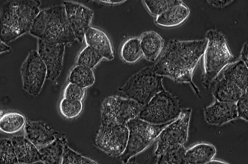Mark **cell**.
Returning <instances> with one entry per match:
<instances>
[{"instance_id":"1","label":"cell","mask_w":248,"mask_h":164,"mask_svg":"<svg viewBox=\"0 0 248 164\" xmlns=\"http://www.w3.org/2000/svg\"><path fill=\"white\" fill-rule=\"evenodd\" d=\"M207 44L206 38L172 40L153 67L158 75L169 77L178 83H190L195 93L199 95V90L193 82V77Z\"/></svg>"},{"instance_id":"2","label":"cell","mask_w":248,"mask_h":164,"mask_svg":"<svg viewBox=\"0 0 248 164\" xmlns=\"http://www.w3.org/2000/svg\"><path fill=\"white\" fill-rule=\"evenodd\" d=\"M41 3L37 0L0 1V40L8 43L30 32Z\"/></svg>"},{"instance_id":"3","label":"cell","mask_w":248,"mask_h":164,"mask_svg":"<svg viewBox=\"0 0 248 164\" xmlns=\"http://www.w3.org/2000/svg\"><path fill=\"white\" fill-rule=\"evenodd\" d=\"M30 32L39 39L51 43L66 44L76 39L68 22L64 5L40 11Z\"/></svg>"},{"instance_id":"4","label":"cell","mask_w":248,"mask_h":164,"mask_svg":"<svg viewBox=\"0 0 248 164\" xmlns=\"http://www.w3.org/2000/svg\"><path fill=\"white\" fill-rule=\"evenodd\" d=\"M205 36L207 44L204 54V72L202 83L207 88L225 67L236 61L224 34L215 29H210Z\"/></svg>"},{"instance_id":"5","label":"cell","mask_w":248,"mask_h":164,"mask_svg":"<svg viewBox=\"0 0 248 164\" xmlns=\"http://www.w3.org/2000/svg\"><path fill=\"white\" fill-rule=\"evenodd\" d=\"M163 78L155 72L152 66L146 67L132 76L119 88L122 94L119 96L133 100L143 106L156 94L165 90Z\"/></svg>"},{"instance_id":"6","label":"cell","mask_w":248,"mask_h":164,"mask_svg":"<svg viewBox=\"0 0 248 164\" xmlns=\"http://www.w3.org/2000/svg\"><path fill=\"white\" fill-rule=\"evenodd\" d=\"M173 121L161 125H153L138 116L129 121L126 124L129 130L127 145L123 152L119 156L121 161L124 163H127L131 158L151 144L162 131Z\"/></svg>"},{"instance_id":"7","label":"cell","mask_w":248,"mask_h":164,"mask_svg":"<svg viewBox=\"0 0 248 164\" xmlns=\"http://www.w3.org/2000/svg\"><path fill=\"white\" fill-rule=\"evenodd\" d=\"M182 110L177 97L165 89L142 106L138 116L151 124L161 125L175 120Z\"/></svg>"},{"instance_id":"8","label":"cell","mask_w":248,"mask_h":164,"mask_svg":"<svg viewBox=\"0 0 248 164\" xmlns=\"http://www.w3.org/2000/svg\"><path fill=\"white\" fill-rule=\"evenodd\" d=\"M142 106L131 99L117 95L108 97L101 106V125L126 124L138 116Z\"/></svg>"},{"instance_id":"9","label":"cell","mask_w":248,"mask_h":164,"mask_svg":"<svg viewBox=\"0 0 248 164\" xmlns=\"http://www.w3.org/2000/svg\"><path fill=\"white\" fill-rule=\"evenodd\" d=\"M191 111L190 108L182 109L179 117L162 131L157 138L156 155L159 156L173 146L185 143Z\"/></svg>"},{"instance_id":"10","label":"cell","mask_w":248,"mask_h":164,"mask_svg":"<svg viewBox=\"0 0 248 164\" xmlns=\"http://www.w3.org/2000/svg\"><path fill=\"white\" fill-rule=\"evenodd\" d=\"M20 72L24 89L32 96L38 95L47 76V70L37 51L29 52L22 65Z\"/></svg>"},{"instance_id":"11","label":"cell","mask_w":248,"mask_h":164,"mask_svg":"<svg viewBox=\"0 0 248 164\" xmlns=\"http://www.w3.org/2000/svg\"><path fill=\"white\" fill-rule=\"evenodd\" d=\"M129 136L126 124L101 126L95 143L99 149L115 157L119 156L125 150Z\"/></svg>"},{"instance_id":"12","label":"cell","mask_w":248,"mask_h":164,"mask_svg":"<svg viewBox=\"0 0 248 164\" xmlns=\"http://www.w3.org/2000/svg\"><path fill=\"white\" fill-rule=\"evenodd\" d=\"M38 52L46 67L47 78L56 80L63 68L65 44L48 42L38 39Z\"/></svg>"},{"instance_id":"13","label":"cell","mask_w":248,"mask_h":164,"mask_svg":"<svg viewBox=\"0 0 248 164\" xmlns=\"http://www.w3.org/2000/svg\"><path fill=\"white\" fill-rule=\"evenodd\" d=\"M67 18L75 37L82 43L93 17V11L78 3L64 1Z\"/></svg>"},{"instance_id":"14","label":"cell","mask_w":248,"mask_h":164,"mask_svg":"<svg viewBox=\"0 0 248 164\" xmlns=\"http://www.w3.org/2000/svg\"><path fill=\"white\" fill-rule=\"evenodd\" d=\"M24 131L25 137L38 150L53 142L60 134L42 121H26Z\"/></svg>"},{"instance_id":"15","label":"cell","mask_w":248,"mask_h":164,"mask_svg":"<svg viewBox=\"0 0 248 164\" xmlns=\"http://www.w3.org/2000/svg\"><path fill=\"white\" fill-rule=\"evenodd\" d=\"M206 121L209 124L221 125L237 118L236 103L220 101L216 99L214 103L204 111Z\"/></svg>"},{"instance_id":"16","label":"cell","mask_w":248,"mask_h":164,"mask_svg":"<svg viewBox=\"0 0 248 164\" xmlns=\"http://www.w3.org/2000/svg\"><path fill=\"white\" fill-rule=\"evenodd\" d=\"M84 38L87 45L99 53L103 58L109 60L113 59L111 41L104 31L90 26L85 33Z\"/></svg>"},{"instance_id":"17","label":"cell","mask_w":248,"mask_h":164,"mask_svg":"<svg viewBox=\"0 0 248 164\" xmlns=\"http://www.w3.org/2000/svg\"><path fill=\"white\" fill-rule=\"evenodd\" d=\"M11 140L18 163L32 164L41 161L38 149L25 136H15Z\"/></svg>"},{"instance_id":"18","label":"cell","mask_w":248,"mask_h":164,"mask_svg":"<svg viewBox=\"0 0 248 164\" xmlns=\"http://www.w3.org/2000/svg\"><path fill=\"white\" fill-rule=\"evenodd\" d=\"M189 14V8L182 2L170 7L156 17L155 22L162 27H175L184 22Z\"/></svg>"},{"instance_id":"19","label":"cell","mask_w":248,"mask_h":164,"mask_svg":"<svg viewBox=\"0 0 248 164\" xmlns=\"http://www.w3.org/2000/svg\"><path fill=\"white\" fill-rule=\"evenodd\" d=\"M140 39L143 56L149 61H155L164 46L162 37L156 32L149 31L144 33Z\"/></svg>"},{"instance_id":"20","label":"cell","mask_w":248,"mask_h":164,"mask_svg":"<svg viewBox=\"0 0 248 164\" xmlns=\"http://www.w3.org/2000/svg\"><path fill=\"white\" fill-rule=\"evenodd\" d=\"M222 71L225 79L243 91L248 90V66L243 61H236L226 66Z\"/></svg>"},{"instance_id":"21","label":"cell","mask_w":248,"mask_h":164,"mask_svg":"<svg viewBox=\"0 0 248 164\" xmlns=\"http://www.w3.org/2000/svg\"><path fill=\"white\" fill-rule=\"evenodd\" d=\"M67 143L64 135L59 134L53 142L38 149L41 161L45 164H62L64 147Z\"/></svg>"},{"instance_id":"22","label":"cell","mask_w":248,"mask_h":164,"mask_svg":"<svg viewBox=\"0 0 248 164\" xmlns=\"http://www.w3.org/2000/svg\"><path fill=\"white\" fill-rule=\"evenodd\" d=\"M243 91L223 76L216 80L213 90L215 99L222 102L236 103Z\"/></svg>"},{"instance_id":"23","label":"cell","mask_w":248,"mask_h":164,"mask_svg":"<svg viewBox=\"0 0 248 164\" xmlns=\"http://www.w3.org/2000/svg\"><path fill=\"white\" fill-rule=\"evenodd\" d=\"M216 153L214 146L209 144H197L187 150L186 158L188 164H208Z\"/></svg>"},{"instance_id":"24","label":"cell","mask_w":248,"mask_h":164,"mask_svg":"<svg viewBox=\"0 0 248 164\" xmlns=\"http://www.w3.org/2000/svg\"><path fill=\"white\" fill-rule=\"evenodd\" d=\"M120 55L122 59L127 63L138 61L143 56L140 38L134 37L126 41L121 47Z\"/></svg>"},{"instance_id":"25","label":"cell","mask_w":248,"mask_h":164,"mask_svg":"<svg viewBox=\"0 0 248 164\" xmlns=\"http://www.w3.org/2000/svg\"><path fill=\"white\" fill-rule=\"evenodd\" d=\"M69 80L70 83L85 88L93 85L95 78L92 69L77 65L71 71Z\"/></svg>"},{"instance_id":"26","label":"cell","mask_w":248,"mask_h":164,"mask_svg":"<svg viewBox=\"0 0 248 164\" xmlns=\"http://www.w3.org/2000/svg\"><path fill=\"white\" fill-rule=\"evenodd\" d=\"M24 116L17 113H7L1 118L0 130L7 133H13L20 130L26 123Z\"/></svg>"},{"instance_id":"27","label":"cell","mask_w":248,"mask_h":164,"mask_svg":"<svg viewBox=\"0 0 248 164\" xmlns=\"http://www.w3.org/2000/svg\"><path fill=\"white\" fill-rule=\"evenodd\" d=\"M186 150L183 145H175L167 149L160 156L158 164H188Z\"/></svg>"},{"instance_id":"28","label":"cell","mask_w":248,"mask_h":164,"mask_svg":"<svg viewBox=\"0 0 248 164\" xmlns=\"http://www.w3.org/2000/svg\"><path fill=\"white\" fill-rule=\"evenodd\" d=\"M103 58L99 53L87 45L79 54L77 64V65L92 70Z\"/></svg>"},{"instance_id":"29","label":"cell","mask_w":248,"mask_h":164,"mask_svg":"<svg viewBox=\"0 0 248 164\" xmlns=\"http://www.w3.org/2000/svg\"><path fill=\"white\" fill-rule=\"evenodd\" d=\"M0 163H18L11 139L2 138L0 139Z\"/></svg>"},{"instance_id":"30","label":"cell","mask_w":248,"mask_h":164,"mask_svg":"<svg viewBox=\"0 0 248 164\" xmlns=\"http://www.w3.org/2000/svg\"><path fill=\"white\" fill-rule=\"evenodd\" d=\"M81 101L64 98L60 102V108L62 114L66 118L72 119L78 116L83 110Z\"/></svg>"},{"instance_id":"31","label":"cell","mask_w":248,"mask_h":164,"mask_svg":"<svg viewBox=\"0 0 248 164\" xmlns=\"http://www.w3.org/2000/svg\"><path fill=\"white\" fill-rule=\"evenodd\" d=\"M143 2L149 12L156 17L170 7L183 2L181 0H144Z\"/></svg>"},{"instance_id":"32","label":"cell","mask_w":248,"mask_h":164,"mask_svg":"<svg viewBox=\"0 0 248 164\" xmlns=\"http://www.w3.org/2000/svg\"><path fill=\"white\" fill-rule=\"evenodd\" d=\"M92 159L83 156L71 149L67 143L64 148L62 164H97Z\"/></svg>"},{"instance_id":"33","label":"cell","mask_w":248,"mask_h":164,"mask_svg":"<svg viewBox=\"0 0 248 164\" xmlns=\"http://www.w3.org/2000/svg\"><path fill=\"white\" fill-rule=\"evenodd\" d=\"M85 95L84 88L70 83L67 86L64 93L65 98L81 101L84 98Z\"/></svg>"},{"instance_id":"34","label":"cell","mask_w":248,"mask_h":164,"mask_svg":"<svg viewBox=\"0 0 248 164\" xmlns=\"http://www.w3.org/2000/svg\"><path fill=\"white\" fill-rule=\"evenodd\" d=\"M237 118L248 121V90L244 91L236 103Z\"/></svg>"},{"instance_id":"35","label":"cell","mask_w":248,"mask_h":164,"mask_svg":"<svg viewBox=\"0 0 248 164\" xmlns=\"http://www.w3.org/2000/svg\"><path fill=\"white\" fill-rule=\"evenodd\" d=\"M207 2L210 5L217 7H223L231 3L232 0H208Z\"/></svg>"},{"instance_id":"36","label":"cell","mask_w":248,"mask_h":164,"mask_svg":"<svg viewBox=\"0 0 248 164\" xmlns=\"http://www.w3.org/2000/svg\"><path fill=\"white\" fill-rule=\"evenodd\" d=\"M248 41H246L244 44L241 53V59L248 66Z\"/></svg>"},{"instance_id":"37","label":"cell","mask_w":248,"mask_h":164,"mask_svg":"<svg viewBox=\"0 0 248 164\" xmlns=\"http://www.w3.org/2000/svg\"><path fill=\"white\" fill-rule=\"evenodd\" d=\"M10 47L0 40V54L10 51Z\"/></svg>"},{"instance_id":"38","label":"cell","mask_w":248,"mask_h":164,"mask_svg":"<svg viewBox=\"0 0 248 164\" xmlns=\"http://www.w3.org/2000/svg\"><path fill=\"white\" fill-rule=\"evenodd\" d=\"M100 2H105L108 3L117 4L122 3L125 2V0H100Z\"/></svg>"},{"instance_id":"39","label":"cell","mask_w":248,"mask_h":164,"mask_svg":"<svg viewBox=\"0 0 248 164\" xmlns=\"http://www.w3.org/2000/svg\"><path fill=\"white\" fill-rule=\"evenodd\" d=\"M227 164L228 163L220 161L212 160L210 161L208 164Z\"/></svg>"}]
</instances>
